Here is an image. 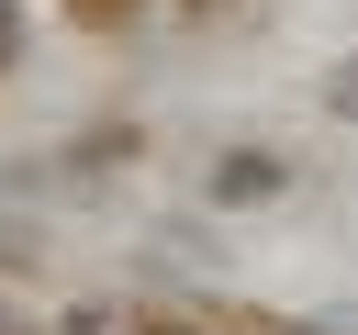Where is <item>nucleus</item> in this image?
<instances>
[{"instance_id":"f03ea898","label":"nucleus","mask_w":358,"mask_h":335,"mask_svg":"<svg viewBox=\"0 0 358 335\" xmlns=\"http://www.w3.org/2000/svg\"><path fill=\"white\" fill-rule=\"evenodd\" d=\"M257 190H280V168L268 156H224V201H257Z\"/></svg>"},{"instance_id":"39448f33","label":"nucleus","mask_w":358,"mask_h":335,"mask_svg":"<svg viewBox=\"0 0 358 335\" xmlns=\"http://www.w3.org/2000/svg\"><path fill=\"white\" fill-rule=\"evenodd\" d=\"M324 100H336V112H358V67H347V78H336V89H324Z\"/></svg>"},{"instance_id":"20e7f679","label":"nucleus","mask_w":358,"mask_h":335,"mask_svg":"<svg viewBox=\"0 0 358 335\" xmlns=\"http://www.w3.org/2000/svg\"><path fill=\"white\" fill-rule=\"evenodd\" d=\"M11 56H22V11L0 0V67H11Z\"/></svg>"},{"instance_id":"7ed1b4c3","label":"nucleus","mask_w":358,"mask_h":335,"mask_svg":"<svg viewBox=\"0 0 358 335\" xmlns=\"http://www.w3.org/2000/svg\"><path fill=\"white\" fill-rule=\"evenodd\" d=\"M67 11H78V22H101V34H112V22H134V11H145V0H67Z\"/></svg>"},{"instance_id":"423d86ee","label":"nucleus","mask_w":358,"mask_h":335,"mask_svg":"<svg viewBox=\"0 0 358 335\" xmlns=\"http://www.w3.org/2000/svg\"><path fill=\"white\" fill-rule=\"evenodd\" d=\"M0 335H11V324H0Z\"/></svg>"},{"instance_id":"f257e3e1","label":"nucleus","mask_w":358,"mask_h":335,"mask_svg":"<svg viewBox=\"0 0 358 335\" xmlns=\"http://www.w3.org/2000/svg\"><path fill=\"white\" fill-rule=\"evenodd\" d=\"M257 11H268V0H179L190 34H235V22H257Z\"/></svg>"}]
</instances>
